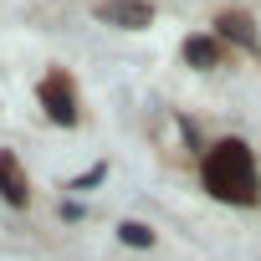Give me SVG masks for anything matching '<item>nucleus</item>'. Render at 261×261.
<instances>
[{
	"instance_id": "7",
	"label": "nucleus",
	"mask_w": 261,
	"mask_h": 261,
	"mask_svg": "<svg viewBox=\"0 0 261 261\" xmlns=\"http://www.w3.org/2000/svg\"><path fill=\"white\" fill-rule=\"evenodd\" d=\"M118 241H123V246H154V230L139 225V220H123V225H118Z\"/></svg>"
},
{
	"instance_id": "4",
	"label": "nucleus",
	"mask_w": 261,
	"mask_h": 261,
	"mask_svg": "<svg viewBox=\"0 0 261 261\" xmlns=\"http://www.w3.org/2000/svg\"><path fill=\"white\" fill-rule=\"evenodd\" d=\"M0 195H6V205H26L31 200V190H26V174H21V159L11 154V149H0Z\"/></svg>"
},
{
	"instance_id": "1",
	"label": "nucleus",
	"mask_w": 261,
	"mask_h": 261,
	"mask_svg": "<svg viewBox=\"0 0 261 261\" xmlns=\"http://www.w3.org/2000/svg\"><path fill=\"white\" fill-rule=\"evenodd\" d=\"M205 190L215 200H230V205H256L261 200V185H256V159L241 139H225L205 154Z\"/></svg>"
},
{
	"instance_id": "8",
	"label": "nucleus",
	"mask_w": 261,
	"mask_h": 261,
	"mask_svg": "<svg viewBox=\"0 0 261 261\" xmlns=\"http://www.w3.org/2000/svg\"><path fill=\"white\" fill-rule=\"evenodd\" d=\"M102 174H108V164H97V169H87V174H82V179H72L67 190H92V185H97Z\"/></svg>"
},
{
	"instance_id": "5",
	"label": "nucleus",
	"mask_w": 261,
	"mask_h": 261,
	"mask_svg": "<svg viewBox=\"0 0 261 261\" xmlns=\"http://www.w3.org/2000/svg\"><path fill=\"white\" fill-rule=\"evenodd\" d=\"M215 31H220L225 41L236 36L241 46H251V51H256V26H251V16H241V11H225V16L215 21Z\"/></svg>"
},
{
	"instance_id": "6",
	"label": "nucleus",
	"mask_w": 261,
	"mask_h": 261,
	"mask_svg": "<svg viewBox=\"0 0 261 261\" xmlns=\"http://www.w3.org/2000/svg\"><path fill=\"white\" fill-rule=\"evenodd\" d=\"M185 62L215 67V62H220V41H215V36H190V41H185Z\"/></svg>"
},
{
	"instance_id": "2",
	"label": "nucleus",
	"mask_w": 261,
	"mask_h": 261,
	"mask_svg": "<svg viewBox=\"0 0 261 261\" xmlns=\"http://www.w3.org/2000/svg\"><path fill=\"white\" fill-rule=\"evenodd\" d=\"M41 108H46V118L51 123H77V92H72V82L62 77V72H51L46 82H41Z\"/></svg>"
},
{
	"instance_id": "3",
	"label": "nucleus",
	"mask_w": 261,
	"mask_h": 261,
	"mask_svg": "<svg viewBox=\"0 0 261 261\" xmlns=\"http://www.w3.org/2000/svg\"><path fill=\"white\" fill-rule=\"evenodd\" d=\"M92 16L108 21V26H123V31H144V26L154 21L149 0H97V11H92Z\"/></svg>"
}]
</instances>
